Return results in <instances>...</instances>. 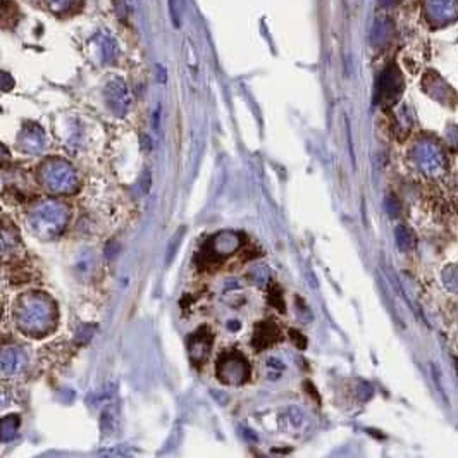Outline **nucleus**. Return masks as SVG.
Returning <instances> with one entry per match:
<instances>
[{"label":"nucleus","mask_w":458,"mask_h":458,"mask_svg":"<svg viewBox=\"0 0 458 458\" xmlns=\"http://www.w3.org/2000/svg\"><path fill=\"white\" fill-rule=\"evenodd\" d=\"M169 10H171V17H173L174 26L180 28V19H178V12H176V7H174V0H169Z\"/></svg>","instance_id":"obj_3"},{"label":"nucleus","mask_w":458,"mask_h":458,"mask_svg":"<svg viewBox=\"0 0 458 458\" xmlns=\"http://www.w3.org/2000/svg\"><path fill=\"white\" fill-rule=\"evenodd\" d=\"M183 232H185V229H183V231H181V235H183ZM181 235H180V232H176V236H174L173 241H171L169 252H167V253H169V257H167V264L173 262L174 255H176L178 248H180V245H181Z\"/></svg>","instance_id":"obj_2"},{"label":"nucleus","mask_w":458,"mask_h":458,"mask_svg":"<svg viewBox=\"0 0 458 458\" xmlns=\"http://www.w3.org/2000/svg\"><path fill=\"white\" fill-rule=\"evenodd\" d=\"M236 355H224L223 359H219V366H217V374H219V379H223L224 382H228V378H232V382H239L238 379H241V382L245 381L246 375H248V368H246V362L238 357V360H235ZM231 382V384H232Z\"/></svg>","instance_id":"obj_1"}]
</instances>
